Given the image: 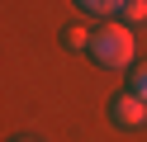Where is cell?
I'll list each match as a JSON object with an SVG mask.
<instances>
[{
  "mask_svg": "<svg viewBox=\"0 0 147 142\" xmlns=\"http://www.w3.org/2000/svg\"><path fill=\"white\" fill-rule=\"evenodd\" d=\"M62 43H67V47H86V52H90V33H86V28H67Z\"/></svg>",
  "mask_w": 147,
  "mask_h": 142,
  "instance_id": "5b68a950",
  "label": "cell"
},
{
  "mask_svg": "<svg viewBox=\"0 0 147 142\" xmlns=\"http://www.w3.org/2000/svg\"><path fill=\"white\" fill-rule=\"evenodd\" d=\"M76 9H86V14H109V9H119L114 0H81Z\"/></svg>",
  "mask_w": 147,
  "mask_h": 142,
  "instance_id": "8992f818",
  "label": "cell"
},
{
  "mask_svg": "<svg viewBox=\"0 0 147 142\" xmlns=\"http://www.w3.org/2000/svg\"><path fill=\"white\" fill-rule=\"evenodd\" d=\"M14 142H33V137H14Z\"/></svg>",
  "mask_w": 147,
  "mask_h": 142,
  "instance_id": "52a82bcc",
  "label": "cell"
},
{
  "mask_svg": "<svg viewBox=\"0 0 147 142\" xmlns=\"http://www.w3.org/2000/svg\"><path fill=\"white\" fill-rule=\"evenodd\" d=\"M109 118L119 123V128H142L147 123V104L138 100V95H114V100H109Z\"/></svg>",
  "mask_w": 147,
  "mask_h": 142,
  "instance_id": "7a4b0ae2",
  "label": "cell"
},
{
  "mask_svg": "<svg viewBox=\"0 0 147 142\" xmlns=\"http://www.w3.org/2000/svg\"><path fill=\"white\" fill-rule=\"evenodd\" d=\"M90 57L100 66H128L133 62V33L123 24H105L100 33H90Z\"/></svg>",
  "mask_w": 147,
  "mask_h": 142,
  "instance_id": "6da1fadb",
  "label": "cell"
},
{
  "mask_svg": "<svg viewBox=\"0 0 147 142\" xmlns=\"http://www.w3.org/2000/svg\"><path fill=\"white\" fill-rule=\"evenodd\" d=\"M119 9H123L128 24H142V19H147V0H128V5H119Z\"/></svg>",
  "mask_w": 147,
  "mask_h": 142,
  "instance_id": "277c9868",
  "label": "cell"
},
{
  "mask_svg": "<svg viewBox=\"0 0 147 142\" xmlns=\"http://www.w3.org/2000/svg\"><path fill=\"white\" fill-rule=\"evenodd\" d=\"M128 95H138V100L147 104V62L133 66V76H128Z\"/></svg>",
  "mask_w": 147,
  "mask_h": 142,
  "instance_id": "3957f363",
  "label": "cell"
}]
</instances>
